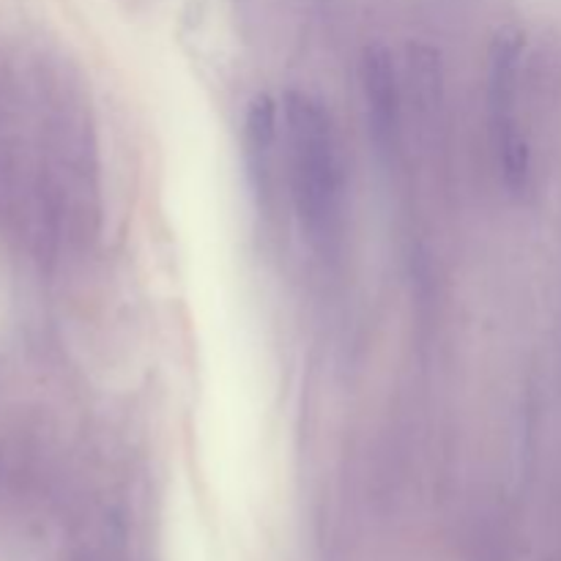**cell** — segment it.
Here are the masks:
<instances>
[{
    "instance_id": "6da1fadb",
    "label": "cell",
    "mask_w": 561,
    "mask_h": 561,
    "mask_svg": "<svg viewBox=\"0 0 561 561\" xmlns=\"http://www.w3.org/2000/svg\"><path fill=\"white\" fill-rule=\"evenodd\" d=\"M283 173L290 206L312 250L337 255L345 236V164L329 110L310 93L290 91L279 115Z\"/></svg>"
},
{
    "instance_id": "7a4b0ae2",
    "label": "cell",
    "mask_w": 561,
    "mask_h": 561,
    "mask_svg": "<svg viewBox=\"0 0 561 561\" xmlns=\"http://www.w3.org/2000/svg\"><path fill=\"white\" fill-rule=\"evenodd\" d=\"M520 44L518 33H502L491 49V75H488V115H491V146L504 184L524 190L531 173L529 142L520 126Z\"/></svg>"
},
{
    "instance_id": "3957f363",
    "label": "cell",
    "mask_w": 561,
    "mask_h": 561,
    "mask_svg": "<svg viewBox=\"0 0 561 561\" xmlns=\"http://www.w3.org/2000/svg\"><path fill=\"white\" fill-rule=\"evenodd\" d=\"M362 91L367 104V126L378 153L394 157L403 137V107H400L398 69L383 47L367 49L362 58Z\"/></svg>"
}]
</instances>
